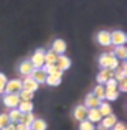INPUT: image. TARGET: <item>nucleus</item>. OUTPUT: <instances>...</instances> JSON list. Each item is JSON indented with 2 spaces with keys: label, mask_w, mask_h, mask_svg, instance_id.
I'll use <instances>...</instances> for the list:
<instances>
[{
  "label": "nucleus",
  "mask_w": 127,
  "mask_h": 130,
  "mask_svg": "<svg viewBox=\"0 0 127 130\" xmlns=\"http://www.w3.org/2000/svg\"><path fill=\"white\" fill-rule=\"evenodd\" d=\"M111 130H127V126L123 123V122H116Z\"/></svg>",
  "instance_id": "35"
},
{
  "label": "nucleus",
  "mask_w": 127,
  "mask_h": 130,
  "mask_svg": "<svg viewBox=\"0 0 127 130\" xmlns=\"http://www.w3.org/2000/svg\"><path fill=\"white\" fill-rule=\"evenodd\" d=\"M92 94H93L94 97H97L98 100L103 101V100L105 99V88H104V85L97 84V85L94 86V89H93V92H92Z\"/></svg>",
  "instance_id": "24"
},
{
  "label": "nucleus",
  "mask_w": 127,
  "mask_h": 130,
  "mask_svg": "<svg viewBox=\"0 0 127 130\" xmlns=\"http://www.w3.org/2000/svg\"><path fill=\"white\" fill-rule=\"evenodd\" d=\"M114 78L118 81V82H120V81H123V79L127 78V63H126V62L119 63V67L115 70Z\"/></svg>",
  "instance_id": "12"
},
{
  "label": "nucleus",
  "mask_w": 127,
  "mask_h": 130,
  "mask_svg": "<svg viewBox=\"0 0 127 130\" xmlns=\"http://www.w3.org/2000/svg\"><path fill=\"white\" fill-rule=\"evenodd\" d=\"M115 75V70H109V69H101L100 73L97 74V84L104 85L109 78H114Z\"/></svg>",
  "instance_id": "7"
},
{
  "label": "nucleus",
  "mask_w": 127,
  "mask_h": 130,
  "mask_svg": "<svg viewBox=\"0 0 127 130\" xmlns=\"http://www.w3.org/2000/svg\"><path fill=\"white\" fill-rule=\"evenodd\" d=\"M86 114H87V108L85 107L83 104H79V105H77L75 108H74V111H72V117L75 121H85L86 119Z\"/></svg>",
  "instance_id": "10"
},
{
  "label": "nucleus",
  "mask_w": 127,
  "mask_h": 130,
  "mask_svg": "<svg viewBox=\"0 0 127 130\" xmlns=\"http://www.w3.org/2000/svg\"><path fill=\"white\" fill-rule=\"evenodd\" d=\"M33 70H34V67H33V64L30 63L29 59H27V60L21 62L19 66H18V73L21 75H25V77H29Z\"/></svg>",
  "instance_id": "9"
},
{
  "label": "nucleus",
  "mask_w": 127,
  "mask_h": 130,
  "mask_svg": "<svg viewBox=\"0 0 127 130\" xmlns=\"http://www.w3.org/2000/svg\"><path fill=\"white\" fill-rule=\"evenodd\" d=\"M114 54V56L118 60H123L124 62L127 59V48L126 45H120V47H115V51L112 52Z\"/></svg>",
  "instance_id": "18"
},
{
  "label": "nucleus",
  "mask_w": 127,
  "mask_h": 130,
  "mask_svg": "<svg viewBox=\"0 0 127 130\" xmlns=\"http://www.w3.org/2000/svg\"><path fill=\"white\" fill-rule=\"evenodd\" d=\"M86 119L89 122H92V123L96 125V123H100L103 117H101L98 108H89V110H87V114H86Z\"/></svg>",
  "instance_id": "11"
},
{
  "label": "nucleus",
  "mask_w": 127,
  "mask_h": 130,
  "mask_svg": "<svg viewBox=\"0 0 127 130\" xmlns=\"http://www.w3.org/2000/svg\"><path fill=\"white\" fill-rule=\"evenodd\" d=\"M7 77L3 74V73H0V94H4V86L7 84Z\"/></svg>",
  "instance_id": "33"
},
{
  "label": "nucleus",
  "mask_w": 127,
  "mask_h": 130,
  "mask_svg": "<svg viewBox=\"0 0 127 130\" xmlns=\"http://www.w3.org/2000/svg\"><path fill=\"white\" fill-rule=\"evenodd\" d=\"M45 84L49 85V86H59L62 84V78H59V77H53V75H47Z\"/></svg>",
  "instance_id": "27"
},
{
  "label": "nucleus",
  "mask_w": 127,
  "mask_h": 130,
  "mask_svg": "<svg viewBox=\"0 0 127 130\" xmlns=\"http://www.w3.org/2000/svg\"><path fill=\"white\" fill-rule=\"evenodd\" d=\"M127 41V36L124 31L122 30H114L111 33V45H115V47H120V45H124Z\"/></svg>",
  "instance_id": "4"
},
{
  "label": "nucleus",
  "mask_w": 127,
  "mask_h": 130,
  "mask_svg": "<svg viewBox=\"0 0 127 130\" xmlns=\"http://www.w3.org/2000/svg\"><path fill=\"white\" fill-rule=\"evenodd\" d=\"M36 119L33 112H29V114H22V118H21V123H23L26 127H30V125L33 123V121Z\"/></svg>",
  "instance_id": "26"
},
{
  "label": "nucleus",
  "mask_w": 127,
  "mask_h": 130,
  "mask_svg": "<svg viewBox=\"0 0 127 130\" xmlns=\"http://www.w3.org/2000/svg\"><path fill=\"white\" fill-rule=\"evenodd\" d=\"M41 69L45 71L47 75H53V77H59V78H62L63 75V71L56 64H44Z\"/></svg>",
  "instance_id": "14"
},
{
  "label": "nucleus",
  "mask_w": 127,
  "mask_h": 130,
  "mask_svg": "<svg viewBox=\"0 0 127 130\" xmlns=\"http://www.w3.org/2000/svg\"><path fill=\"white\" fill-rule=\"evenodd\" d=\"M22 90V79H8L4 86V93H10V94H18Z\"/></svg>",
  "instance_id": "2"
},
{
  "label": "nucleus",
  "mask_w": 127,
  "mask_h": 130,
  "mask_svg": "<svg viewBox=\"0 0 127 130\" xmlns=\"http://www.w3.org/2000/svg\"><path fill=\"white\" fill-rule=\"evenodd\" d=\"M26 130H31V129H30V127H27V129H26Z\"/></svg>",
  "instance_id": "39"
},
{
  "label": "nucleus",
  "mask_w": 127,
  "mask_h": 130,
  "mask_svg": "<svg viewBox=\"0 0 127 130\" xmlns=\"http://www.w3.org/2000/svg\"><path fill=\"white\" fill-rule=\"evenodd\" d=\"M98 111H100V114H101L103 118L114 114V112H112V107H111V104H109L108 101H101V104L98 105Z\"/></svg>",
  "instance_id": "22"
},
{
  "label": "nucleus",
  "mask_w": 127,
  "mask_h": 130,
  "mask_svg": "<svg viewBox=\"0 0 127 130\" xmlns=\"http://www.w3.org/2000/svg\"><path fill=\"white\" fill-rule=\"evenodd\" d=\"M7 117H8L10 122L11 123H18V122H21V118H22V112H21L18 108H12V110L8 111V114H7Z\"/></svg>",
  "instance_id": "20"
},
{
  "label": "nucleus",
  "mask_w": 127,
  "mask_h": 130,
  "mask_svg": "<svg viewBox=\"0 0 127 130\" xmlns=\"http://www.w3.org/2000/svg\"><path fill=\"white\" fill-rule=\"evenodd\" d=\"M51 50L53 51L55 54H58V55H63L66 52V50H67V44H66L64 40H62V38H56L53 43H52Z\"/></svg>",
  "instance_id": "13"
},
{
  "label": "nucleus",
  "mask_w": 127,
  "mask_h": 130,
  "mask_svg": "<svg viewBox=\"0 0 127 130\" xmlns=\"http://www.w3.org/2000/svg\"><path fill=\"white\" fill-rule=\"evenodd\" d=\"M119 97V90H105V100L114 101Z\"/></svg>",
  "instance_id": "31"
},
{
  "label": "nucleus",
  "mask_w": 127,
  "mask_h": 130,
  "mask_svg": "<svg viewBox=\"0 0 127 130\" xmlns=\"http://www.w3.org/2000/svg\"><path fill=\"white\" fill-rule=\"evenodd\" d=\"M58 54H55L52 50H48L45 51L44 54V60H45V64H55L56 60H58Z\"/></svg>",
  "instance_id": "23"
},
{
  "label": "nucleus",
  "mask_w": 127,
  "mask_h": 130,
  "mask_svg": "<svg viewBox=\"0 0 127 130\" xmlns=\"http://www.w3.org/2000/svg\"><path fill=\"white\" fill-rule=\"evenodd\" d=\"M18 96H19V99L22 100V101H31V99L34 97V93H33V92H29V90L22 89V90L18 93Z\"/></svg>",
  "instance_id": "29"
},
{
  "label": "nucleus",
  "mask_w": 127,
  "mask_h": 130,
  "mask_svg": "<svg viewBox=\"0 0 127 130\" xmlns=\"http://www.w3.org/2000/svg\"><path fill=\"white\" fill-rule=\"evenodd\" d=\"M78 130H96V126H94V123L89 122L87 119H85V121H81L79 122Z\"/></svg>",
  "instance_id": "28"
},
{
  "label": "nucleus",
  "mask_w": 127,
  "mask_h": 130,
  "mask_svg": "<svg viewBox=\"0 0 127 130\" xmlns=\"http://www.w3.org/2000/svg\"><path fill=\"white\" fill-rule=\"evenodd\" d=\"M98 66L101 69H109V70H116L119 67V60L114 56L112 52L103 54L98 58Z\"/></svg>",
  "instance_id": "1"
},
{
  "label": "nucleus",
  "mask_w": 127,
  "mask_h": 130,
  "mask_svg": "<svg viewBox=\"0 0 127 130\" xmlns=\"http://www.w3.org/2000/svg\"><path fill=\"white\" fill-rule=\"evenodd\" d=\"M118 90L119 92H127V78L120 81V82H118Z\"/></svg>",
  "instance_id": "34"
},
{
  "label": "nucleus",
  "mask_w": 127,
  "mask_h": 130,
  "mask_svg": "<svg viewBox=\"0 0 127 130\" xmlns=\"http://www.w3.org/2000/svg\"><path fill=\"white\" fill-rule=\"evenodd\" d=\"M16 108H18V110L22 112V114H29V112H33L34 105H33V103H31V101H22V100H21Z\"/></svg>",
  "instance_id": "21"
},
{
  "label": "nucleus",
  "mask_w": 127,
  "mask_h": 130,
  "mask_svg": "<svg viewBox=\"0 0 127 130\" xmlns=\"http://www.w3.org/2000/svg\"><path fill=\"white\" fill-rule=\"evenodd\" d=\"M48 125L44 119H40V118H36L33 121V123L30 125V129L31 130H47Z\"/></svg>",
  "instance_id": "25"
},
{
  "label": "nucleus",
  "mask_w": 127,
  "mask_h": 130,
  "mask_svg": "<svg viewBox=\"0 0 127 130\" xmlns=\"http://www.w3.org/2000/svg\"><path fill=\"white\" fill-rule=\"evenodd\" d=\"M97 43L101 45V47H111V33L107 30H100L96 36Z\"/></svg>",
  "instance_id": "6"
},
{
  "label": "nucleus",
  "mask_w": 127,
  "mask_h": 130,
  "mask_svg": "<svg viewBox=\"0 0 127 130\" xmlns=\"http://www.w3.org/2000/svg\"><path fill=\"white\" fill-rule=\"evenodd\" d=\"M10 123H11V122H10V119H8V117H7V114H0V130L6 129Z\"/></svg>",
  "instance_id": "32"
},
{
  "label": "nucleus",
  "mask_w": 127,
  "mask_h": 130,
  "mask_svg": "<svg viewBox=\"0 0 127 130\" xmlns=\"http://www.w3.org/2000/svg\"><path fill=\"white\" fill-rule=\"evenodd\" d=\"M26 129H27V127H26L23 123H21V122L15 123V130H26Z\"/></svg>",
  "instance_id": "36"
},
{
  "label": "nucleus",
  "mask_w": 127,
  "mask_h": 130,
  "mask_svg": "<svg viewBox=\"0 0 127 130\" xmlns=\"http://www.w3.org/2000/svg\"><path fill=\"white\" fill-rule=\"evenodd\" d=\"M96 130H109V129H107L105 126H103L101 123H97V127H96Z\"/></svg>",
  "instance_id": "37"
},
{
  "label": "nucleus",
  "mask_w": 127,
  "mask_h": 130,
  "mask_svg": "<svg viewBox=\"0 0 127 130\" xmlns=\"http://www.w3.org/2000/svg\"><path fill=\"white\" fill-rule=\"evenodd\" d=\"M19 101H21V99H19L18 94H10V93L3 94V104H4L7 108H10V110L18 107Z\"/></svg>",
  "instance_id": "5"
},
{
  "label": "nucleus",
  "mask_w": 127,
  "mask_h": 130,
  "mask_svg": "<svg viewBox=\"0 0 127 130\" xmlns=\"http://www.w3.org/2000/svg\"><path fill=\"white\" fill-rule=\"evenodd\" d=\"M55 64L58 66L62 71H64V70H68L70 67H71V59L67 58L66 55H59L58 56V60H56Z\"/></svg>",
  "instance_id": "16"
},
{
  "label": "nucleus",
  "mask_w": 127,
  "mask_h": 130,
  "mask_svg": "<svg viewBox=\"0 0 127 130\" xmlns=\"http://www.w3.org/2000/svg\"><path fill=\"white\" fill-rule=\"evenodd\" d=\"M44 54H45V50H42V48H38V50H36V51H34V54L31 55V58L29 59V60H30L31 64H33L34 69H41L42 66L45 64Z\"/></svg>",
  "instance_id": "3"
},
{
  "label": "nucleus",
  "mask_w": 127,
  "mask_h": 130,
  "mask_svg": "<svg viewBox=\"0 0 127 130\" xmlns=\"http://www.w3.org/2000/svg\"><path fill=\"white\" fill-rule=\"evenodd\" d=\"M104 88H105V90H118V81L115 78H109L104 84Z\"/></svg>",
  "instance_id": "30"
},
{
  "label": "nucleus",
  "mask_w": 127,
  "mask_h": 130,
  "mask_svg": "<svg viewBox=\"0 0 127 130\" xmlns=\"http://www.w3.org/2000/svg\"><path fill=\"white\" fill-rule=\"evenodd\" d=\"M118 122V118H116V115L115 114H111V115H108V117H104L103 119H101V122L100 123L103 125V126H105L107 129H109L111 130L112 127H114V125Z\"/></svg>",
  "instance_id": "19"
},
{
  "label": "nucleus",
  "mask_w": 127,
  "mask_h": 130,
  "mask_svg": "<svg viewBox=\"0 0 127 130\" xmlns=\"http://www.w3.org/2000/svg\"><path fill=\"white\" fill-rule=\"evenodd\" d=\"M3 130H15V125H14V123H10L6 129H3Z\"/></svg>",
  "instance_id": "38"
},
{
  "label": "nucleus",
  "mask_w": 127,
  "mask_h": 130,
  "mask_svg": "<svg viewBox=\"0 0 127 130\" xmlns=\"http://www.w3.org/2000/svg\"><path fill=\"white\" fill-rule=\"evenodd\" d=\"M40 88V85L34 81L31 77H25V78L22 79V89L25 90H29V92H36V90Z\"/></svg>",
  "instance_id": "8"
},
{
  "label": "nucleus",
  "mask_w": 127,
  "mask_h": 130,
  "mask_svg": "<svg viewBox=\"0 0 127 130\" xmlns=\"http://www.w3.org/2000/svg\"><path fill=\"white\" fill-rule=\"evenodd\" d=\"M29 77H31V78L38 84V85L45 84V79H47V74H45V71L42 69H34Z\"/></svg>",
  "instance_id": "15"
},
{
  "label": "nucleus",
  "mask_w": 127,
  "mask_h": 130,
  "mask_svg": "<svg viewBox=\"0 0 127 130\" xmlns=\"http://www.w3.org/2000/svg\"><path fill=\"white\" fill-rule=\"evenodd\" d=\"M101 104V100H98L97 97H94L92 93L86 94L85 97V101H83V105L89 110V108H98V105Z\"/></svg>",
  "instance_id": "17"
}]
</instances>
